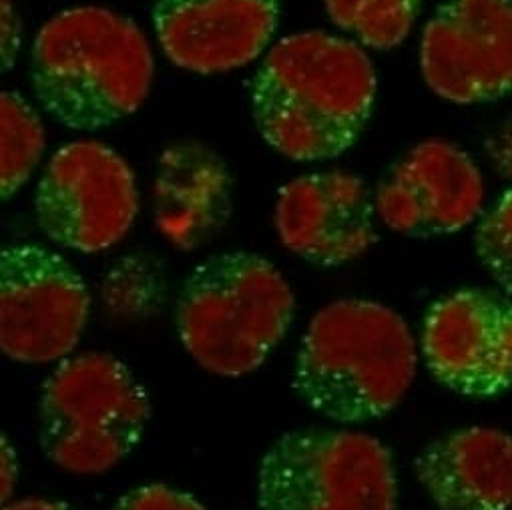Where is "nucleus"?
Masks as SVG:
<instances>
[{
  "instance_id": "6",
  "label": "nucleus",
  "mask_w": 512,
  "mask_h": 510,
  "mask_svg": "<svg viewBox=\"0 0 512 510\" xmlns=\"http://www.w3.org/2000/svg\"><path fill=\"white\" fill-rule=\"evenodd\" d=\"M398 480L378 438L302 428L278 438L258 470L260 510H396Z\"/></svg>"
},
{
  "instance_id": "19",
  "label": "nucleus",
  "mask_w": 512,
  "mask_h": 510,
  "mask_svg": "<svg viewBox=\"0 0 512 510\" xmlns=\"http://www.w3.org/2000/svg\"><path fill=\"white\" fill-rule=\"evenodd\" d=\"M113 510H205V506L177 488L145 484L121 496Z\"/></svg>"
},
{
  "instance_id": "15",
  "label": "nucleus",
  "mask_w": 512,
  "mask_h": 510,
  "mask_svg": "<svg viewBox=\"0 0 512 510\" xmlns=\"http://www.w3.org/2000/svg\"><path fill=\"white\" fill-rule=\"evenodd\" d=\"M155 223L177 249L209 243L233 211V177L225 161L197 141L165 149L153 185Z\"/></svg>"
},
{
  "instance_id": "17",
  "label": "nucleus",
  "mask_w": 512,
  "mask_h": 510,
  "mask_svg": "<svg viewBox=\"0 0 512 510\" xmlns=\"http://www.w3.org/2000/svg\"><path fill=\"white\" fill-rule=\"evenodd\" d=\"M3 115V199H11L33 175L45 151V127L39 113L15 91L0 101Z\"/></svg>"
},
{
  "instance_id": "1",
  "label": "nucleus",
  "mask_w": 512,
  "mask_h": 510,
  "mask_svg": "<svg viewBox=\"0 0 512 510\" xmlns=\"http://www.w3.org/2000/svg\"><path fill=\"white\" fill-rule=\"evenodd\" d=\"M376 71L354 43L308 31L282 39L255 73L251 111L270 147L294 161H326L362 135Z\"/></svg>"
},
{
  "instance_id": "10",
  "label": "nucleus",
  "mask_w": 512,
  "mask_h": 510,
  "mask_svg": "<svg viewBox=\"0 0 512 510\" xmlns=\"http://www.w3.org/2000/svg\"><path fill=\"white\" fill-rule=\"evenodd\" d=\"M420 350L448 390L492 398L512 388V300L492 290H460L424 316Z\"/></svg>"
},
{
  "instance_id": "2",
  "label": "nucleus",
  "mask_w": 512,
  "mask_h": 510,
  "mask_svg": "<svg viewBox=\"0 0 512 510\" xmlns=\"http://www.w3.org/2000/svg\"><path fill=\"white\" fill-rule=\"evenodd\" d=\"M155 75L147 37L135 23L101 7L55 15L35 37L31 85L57 123L95 131L135 113Z\"/></svg>"
},
{
  "instance_id": "4",
  "label": "nucleus",
  "mask_w": 512,
  "mask_h": 510,
  "mask_svg": "<svg viewBox=\"0 0 512 510\" xmlns=\"http://www.w3.org/2000/svg\"><path fill=\"white\" fill-rule=\"evenodd\" d=\"M296 298L258 253L227 251L199 264L177 300L175 326L207 372L237 378L258 370L284 340Z\"/></svg>"
},
{
  "instance_id": "16",
  "label": "nucleus",
  "mask_w": 512,
  "mask_h": 510,
  "mask_svg": "<svg viewBox=\"0 0 512 510\" xmlns=\"http://www.w3.org/2000/svg\"><path fill=\"white\" fill-rule=\"evenodd\" d=\"M422 0H324L330 21L364 47L388 51L410 35Z\"/></svg>"
},
{
  "instance_id": "8",
  "label": "nucleus",
  "mask_w": 512,
  "mask_h": 510,
  "mask_svg": "<svg viewBox=\"0 0 512 510\" xmlns=\"http://www.w3.org/2000/svg\"><path fill=\"white\" fill-rule=\"evenodd\" d=\"M91 296L63 255L39 245L0 253V348L23 364L69 356L87 326Z\"/></svg>"
},
{
  "instance_id": "21",
  "label": "nucleus",
  "mask_w": 512,
  "mask_h": 510,
  "mask_svg": "<svg viewBox=\"0 0 512 510\" xmlns=\"http://www.w3.org/2000/svg\"><path fill=\"white\" fill-rule=\"evenodd\" d=\"M17 476H19V464H17L15 448L11 446L9 438L3 436V502L5 504L9 502V498L15 492Z\"/></svg>"
},
{
  "instance_id": "11",
  "label": "nucleus",
  "mask_w": 512,
  "mask_h": 510,
  "mask_svg": "<svg viewBox=\"0 0 512 510\" xmlns=\"http://www.w3.org/2000/svg\"><path fill=\"white\" fill-rule=\"evenodd\" d=\"M374 203L382 223L396 233L448 235L480 215L484 181L464 151L446 141H426L386 173Z\"/></svg>"
},
{
  "instance_id": "20",
  "label": "nucleus",
  "mask_w": 512,
  "mask_h": 510,
  "mask_svg": "<svg viewBox=\"0 0 512 510\" xmlns=\"http://www.w3.org/2000/svg\"><path fill=\"white\" fill-rule=\"evenodd\" d=\"M3 71H9L21 49V23L11 0H3Z\"/></svg>"
},
{
  "instance_id": "18",
  "label": "nucleus",
  "mask_w": 512,
  "mask_h": 510,
  "mask_svg": "<svg viewBox=\"0 0 512 510\" xmlns=\"http://www.w3.org/2000/svg\"><path fill=\"white\" fill-rule=\"evenodd\" d=\"M474 247L480 264L512 300V189L502 193L478 221Z\"/></svg>"
},
{
  "instance_id": "12",
  "label": "nucleus",
  "mask_w": 512,
  "mask_h": 510,
  "mask_svg": "<svg viewBox=\"0 0 512 510\" xmlns=\"http://www.w3.org/2000/svg\"><path fill=\"white\" fill-rule=\"evenodd\" d=\"M376 203L368 185L344 171L310 173L284 185L276 203L280 241L302 260L336 268L376 241Z\"/></svg>"
},
{
  "instance_id": "7",
  "label": "nucleus",
  "mask_w": 512,
  "mask_h": 510,
  "mask_svg": "<svg viewBox=\"0 0 512 510\" xmlns=\"http://www.w3.org/2000/svg\"><path fill=\"white\" fill-rule=\"evenodd\" d=\"M35 213L55 243L99 253L119 243L139 213L135 175L127 161L99 141H73L49 161Z\"/></svg>"
},
{
  "instance_id": "3",
  "label": "nucleus",
  "mask_w": 512,
  "mask_h": 510,
  "mask_svg": "<svg viewBox=\"0 0 512 510\" xmlns=\"http://www.w3.org/2000/svg\"><path fill=\"white\" fill-rule=\"evenodd\" d=\"M416 344L406 322L368 300L320 310L300 344L294 390L314 412L360 424L392 412L416 378Z\"/></svg>"
},
{
  "instance_id": "14",
  "label": "nucleus",
  "mask_w": 512,
  "mask_h": 510,
  "mask_svg": "<svg viewBox=\"0 0 512 510\" xmlns=\"http://www.w3.org/2000/svg\"><path fill=\"white\" fill-rule=\"evenodd\" d=\"M438 510H512V436L486 426L454 430L414 460Z\"/></svg>"
},
{
  "instance_id": "22",
  "label": "nucleus",
  "mask_w": 512,
  "mask_h": 510,
  "mask_svg": "<svg viewBox=\"0 0 512 510\" xmlns=\"http://www.w3.org/2000/svg\"><path fill=\"white\" fill-rule=\"evenodd\" d=\"M3 510H77L67 502L59 500H47V498H25V500H15L3 506Z\"/></svg>"
},
{
  "instance_id": "13",
  "label": "nucleus",
  "mask_w": 512,
  "mask_h": 510,
  "mask_svg": "<svg viewBox=\"0 0 512 510\" xmlns=\"http://www.w3.org/2000/svg\"><path fill=\"white\" fill-rule=\"evenodd\" d=\"M278 0H155L153 25L167 59L215 75L249 65L270 45Z\"/></svg>"
},
{
  "instance_id": "5",
  "label": "nucleus",
  "mask_w": 512,
  "mask_h": 510,
  "mask_svg": "<svg viewBox=\"0 0 512 510\" xmlns=\"http://www.w3.org/2000/svg\"><path fill=\"white\" fill-rule=\"evenodd\" d=\"M151 406L131 370L109 354L67 358L41 394V446L73 474H99L133 452Z\"/></svg>"
},
{
  "instance_id": "9",
  "label": "nucleus",
  "mask_w": 512,
  "mask_h": 510,
  "mask_svg": "<svg viewBox=\"0 0 512 510\" xmlns=\"http://www.w3.org/2000/svg\"><path fill=\"white\" fill-rule=\"evenodd\" d=\"M420 69L440 99L476 105L512 91V0H448L426 25Z\"/></svg>"
}]
</instances>
